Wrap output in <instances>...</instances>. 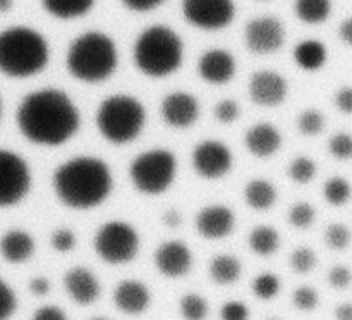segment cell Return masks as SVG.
Here are the masks:
<instances>
[{
  "label": "cell",
  "instance_id": "cell-27",
  "mask_svg": "<svg viewBox=\"0 0 352 320\" xmlns=\"http://www.w3.org/2000/svg\"><path fill=\"white\" fill-rule=\"evenodd\" d=\"M296 16L306 24H320L329 19L332 12L330 0H296Z\"/></svg>",
  "mask_w": 352,
  "mask_h": 320
},
{
  "label": "cell",
  "instance_id": "cell-52",
  "mask_svg": "<svg viewBox=\"0 0 352 320\" xmlns=\"http://www.w3.org/2000/svg\"><path fill=\"white\" fill-rule=\"evenodd\" d=\"M0 114H2V105H0Z\"/></svg>",
  "mask_w": 352,
  "mask_h": 320
},
{
  "label": "cell",
  "instance_id": "cell-11",
  "mask_svg": "<svg viewBox=\"0 0 352 320\" xmlns=\"http://www.w3.org/2000/svg\"><path fill=\"white\" fill-rule=\"evenodd\" d=\"M192 167L201 178L220 179L232 169V153L222 141H201L192 151Z\"/></svg>",
  "mask_w": 352,
  "mask_h": 320
},
{
  "label": "cell",
  "instance_id": "cell-17",
  "mask_svg": "<svg viewBox=\"0 0 352 320\" xmlns=\"http://www.w3.org/2000/svg\"><path fill=\"white\" fill-rule=\"evenodd\" d=\"M198 72L206 83L226 85L236 74V58L227 50L213 48L199 57Z\"/></svg>",
  "mask_w": 352,
  "mask_h": 320
},
{
  "label": "cell",
  "instance_id": "cell-43",
  "mask_svg": "<svg viewBox=\"0 0 352 320\" xmlns=\"http://www.w3.org/2000/svg\"><path fill=\"white\" fill-rule=\"evenodd\" d=\"M164 2L165 0H122L124 6L134 12H148V10L157 9Z\"/></svg>",
  "mask_w": 352,
  "mask_h": 320
},
{
  "label": "cell",
  "instance_id": "cell-23",
  "mask_svg": "<svg viewBox=\"0 0 352 320\" xmlns=\"http://www.w3.org/2000/svg\"><path fill=\"white\" fill-rule=\"evenodd\" d=\"M244 200L254 210H268L277 202V189L267 179H253L244 188Z\"/></svg>",
  "mask_w": 352,
  "mask_h": 320
},
{
  "label": "cell",
  "instance_id": "cell-21",
  "mask_svg": "<svg viewBox=\"0 0 352 320\" xmlns=\"http://www.w3.org/2000/svg\"><path fill=\"white\" fill-rule=\"evenodd\" d=\"M34 241L24 231H9L0 239V253L10 264L26 262L33 255Z\"/></svg>",
  "mask_w": 352,
  "mask_h": 320
},
{
  "label": "cell",
  "instance_id": "cell-37",
  "mask_svg": "<svg viewBox=\"0 0 352 320\" xmlns=\"http://www.w3.org/2000/svg\"><path fill=\"white\" fill-rule=\"evenodd\" d=\"M329 150L339 160H349L352 158V136L347 133L336 134L330 138Z\"/></svg>",
  "mask_w": 352,
  "mask_h": 320
},
{
  "label": "cell",
  "instance_id": "cell-53",
  "mask_svg": "<svg viewBox=\"0 0 352 320\" xmlns=\"http://www.w3.org/2000/svg\"><path fill=\"white\" fill-rule=\"evenodd\" d=\"M268 320H278V319H268Z\"/></svg>",
  "mask_w": 352,
  "mask_h": 320
},
{
  "label": "cell",
  "instance_id": "cell-18",
  "mask_svg": "<svg viewBox=\"0 0 352 320\" xmlns=\"http://www.w3.org/2000/svg\"><path fill=\"white\" fill-rule=\"evenodd\" d=\"M65 291L79 305H89L100 296L98 279L85 267H74L64 277Z\"/></svg>",
  "mask_w": 352,
  "mask_h": 320
},
{
  "label": "cell",
  "instance_id": "cell-19",
  "mask_svg": "<svg viewBox=\"0 0 352 320\" xmlns=\"http://www.w3.org/2000/svg\"><path fill=\"white\" fill-rule=\"evenodd\" d=\"M244 143H246L248 151H250L251 155H254V157L258 158H268L272 157V155L277 153L278 148H280V131H278L274 124H254L253 127L248 129Z\"/></svg>",
  "mask_w": 352,
  "mask_h": 320
},
{
  "label": "cell",
  "instance_id": "cell-4",
  "mask_svg": "<svg viewBox=\"0 0 352 320\" xmlns=\"http://www.w3.org/2000/svg\"><path fill=\"white\" fill-rule=\"evenodd\" d=\"M65 65L72 78L82 83H102L116 72L117 48L112 38L100 31H88L71 43Z\"/></svg>",
  "mask_w": 352,
  "mask_h": 320
},
{
  "label": "cell",
  "instance_id": "cell-8",
  "mask_svg": "<svg viewBox=\"0 0 352 320\" xmlns=\"http://www.w3.org/2000/svg\"><path fill=\"white\" fill-rule=\"evenodd\" d=\"M95 251L107 264H127L140 250V236L131 224L112 220L103 224L95 236Z\"/></svg>",
  "mask_w": 352,
  "mask_h": 320
},
{
  "label": "cell",
  "instance_id": "cell-46",
  "mask_svg": "<svg viewBox=\"0 0 352 320\" xmlns=\"http://www.w3.org/2000/svg\"><path fill=\"white\" fill-rule=\"evenodd\" d=\"M30 291L36 296H45L50 291V281L45 277H34L30 281Z\"/></svg>",
  "mask_w": 352,
  "mask_h": 320
},
{
  "label": "cell",
  "instance_id": "cell-20",
  "mask_svg": "<svg viewBox=\"0 0 352 320\" xmlns=\"http://www.w3.org/2000/svg\"><path fill=\"white\" fill-rule=\"evenodd\" d=\"M113 301L120 312L127 315H140L150 306L151 295L140 281H124L113 291Z\"/></svg>",
  "mask_w": 352,
  "mask_h": 320
},
{
  "label": "cell",
  "instance_id": "cell-35",
  "mask_svg": "<svg viewBox=\"0 0 352 320\" xmlns=\"http://www.w3.org/2000/svg\"><path fill=\"white\" fill-rule=\"evenodd\" d=\"M291 267L298 274H308L316 267V253L309 248H298L291 255Z\"/></svg>",
  "mask_w": 352,
  "mask_h": 320
},
{
  "label": "cell",
  "instance_id": "cell-24",
  "mask_svg": "<svg viewBox=\"0 0 352 320\" xmlns=\"http://www.w3.org/2000/svg\"><path fill=\"white\" fill-rule=\"evenodd\" d=\"M45 10L57 19H76L95 6V0H41Z\"/></svg>",
  "mask_w": 352,
  "mask_h": 320
},
{
  "label": "cell",
  "instance_id": "cell-42",
  "mask_svg": "<svg viewBox=\"0 0 352 320\" xmlns=\"http://www.w3.org/2000/svg\"><path fill=\"white\" fill-rule=\"evenodd\" d=\"M329 282L330 286L336 289L349 288L352 282L351 268L344 267V265H336V267L329 272Z\"/></svg>",
  "mask_w": 352,
  "mask_h": 320
},
{
  "label": "cell",
  "instance_id": "cell-6",
  "mask_svg": "<svg viewBox=\"0 0 352 320\" xmlns=\"http://www.w3.org/2000/svg\"><path fill=\"white\" fill-rule=\"evenodd\" d=\"M146 122L143 103L129 95H112L103 100L96 112V127L107 141L126 145L136 140Z\"/></svg>",
  "mask_w": 352,
  "mask_h": 320
},
{
  "label": "cell",
  "instance_id": "cell-2",
  "mask_svg": "<svg viewBox=\"0 0 352 320\" xmlns=\"http://www.w3.org/2000/svg\"><path fill=\"white\" fill-rule=\"evenodd\" d=\"M54 191L62 205L88 210L102 205L112 193L110 167L96 157H74L58 165L52 178Z\"/></svg>",
  "mask_w": 352,
  "mask_h": 320
},
{
  "label": "cell",
  "instance_id": "cell-22",
  "mask_svg": "<svg viewBox=\"0 0 352 320\" xmlns=\"http://www.w3.org/2000/svg\"><path fill=\"white\" fill-rule=\"evenodd\" d=\"M294 61L305 71H318L327 62V47L318 40H305L294 48Z\"/></svg>",
  "mask_w": 352,
  "mask_h": 320
},
{
  "label": "cell",
  "instance_id": "cell-14",
  "mask_svg": "<svg viewBox=\"0 0 352 320\" xmlns=\"http://www.w3.org/2000/svg\"><path fill=\"white\" fill-rule=\"evenodd\" d=\"M160 112L168 126L184 129V127L192 126L196 122L199 116V105L198 100L191 93L174 92L165 96Z\"/></svg>",
  "mask_w": 352,
  "mask_h": 320
},
{
  "label": "cell",
  "instance_id": "cell-31",
  "mask_svg": "<svg viewBox=\"0 0 352 320\" xmlns=\"http://www.w3.org/2000/svg\"><path fill=\"white\" fill-rule=\"evenodd\" d=\"M289 175L292 181L299 182V184H306L311 181L316 175V165L309 157H298L292 160L291 167H289Z\"/></svg>",
  "mask_w": 352,
  "mask_h": 320
},
{
  "label": "cell",
  "instance_id": "cell-28",
  "mask_svg": "<svg viewBox=\"0 0 352 320\" xmlns=\"http://www.w3.org/2000/svg\"><path fill=\"white\" fill-rule=\"evenodd\" d=\"M352 188L344 178H332L323 186V196L333 206H342L351 198Z\"/></svg>",
  "mask_w": 352,
  "mask_h": 320
},
{
  "label": "cell",
  "instance_id": "cell-33",
  "mask_svg": "<svg viewBox=\"0 0 352 320\" xmlns=\"http://www.w3.org/2000/svg\"><path fill=\"white\" fill-rule=\"evenodd\" d=\"M325 119L322 114L315 109H308L298 117V127L305 136H316L323 131Z\"/></svg>",
  "mask_w": 352,
  "mask_h": 320
},
{
  "label": "cell",
  "instance_id": "cell-50",
  "mask_svg": "<svg viewBox=\"0 0 352 320\" xmlns=\"http://www.w3.org/2000/svg\"><path fill=\"white\" fill-rule=\"evenodd\" d=\"M14 0H0V12H7L12 7Z\"/></svg>",
  "mask_w": 352,
  "mask_h": 320
},
{
  "label": "cell",
  "instance_id": "cell-30",
  "mask_svg": "<svg viewBox=\"0 0 352 320\" xmlns=\"http://www.w3.org/2000/svg\"><path fill=\"white\" fill-rule=\"evenodd\" d=\"M280 291V281L275 274L265 272L253 281V292L260 299H272Z\"/></svg>",
  "mask_w": 352,
  "mask_h": 320
},
{
  "label": "cell",
  "instance_id": "cell-16",
  "mask_svg": "<svg viewBox=\"0 0 352 320\" xmlns=\"http://www.w3.org/2000/svg\"><path fill=\"white\" fill-rule=\"evenodd\" d=\"M155 265L167 277H182L192 265V253L181 241H167L155 251Z\"/></svg>",
  "mask_w": 352,
  "mask_h": 320
},
{
  "label": "cell",
  "instance_id": "cell-45",
  "mask_svg": "<svg viewBox=\"0 0 352 320\" xmlns=\"http://www.w3.org/2000/svg\"><path fill=\"white\" fill-rule=\"evenodd\" d=\"M33 320H67L65 313L57 306H41L33 315Z\"/></svg>",
  "mask_w": 352,
  "mask_h": 320
},
{
  "label": "cell",
  "instance_id": "cell-13",
  "mask_svg": "<svg viewBox=\"0 0 352 320\" xmlns=\"http://www.w3.org/2000/svg\"><path fill=\"white\" fill-rule=\"evenodd\" d=\"M289 85L282 74L275 71H260L251 76L250 96L261 107H277L287 96Z\"/></svg>",
  "mask_w": 352,
  "mask_h": 320
},
{
  "label": "cell",
  "instance_id": "cell-51",
  "mask_svg": "<svg viewBox=\"0 0 352 320\" xmlns=\"http://www.w3.org/2000/svg\"><path fill=\"white\" fill-rule=\"evenodd\" d=\"M93 320H107V319H93Z\"/></svg>",
  "mask_w": 352,
  "mask_h": 320
},
{
  "label": "cell",
  "instance_id": "cell-1",
  "mask_svg": "<svg viewBox=\"0 0 352 320\" xmlns=\"http://www.w3.org/2000/svg\"><path fill=\"white\" fill-rule=\"evenodd\" d=\"M17 126L31 143L58 147L78 133L81 116L67 93L45 88L24 96L17 109Z\"/></svg>",
  "mask_w": 352,
  "mask_h": 320
},
{
  "label": "cell",
  "instance_id": "cell-10",
  "mask_svg": "<svg viewBox=\"0 0 352 320\" xmlns=\"http://www.w3.org/2000/svg\"><path fill=\"white\" fill-rule=\"evenodd\" d=\"M182 14L192 26L217 31L232 23L236 6L234 0H182Z\"/></svg>",
  "mask_w": 352,
  "mask_h": 320
},
{
  "label": "cell",
  "instance_id": "cell-25",
  "mask_svg": "<svg viewBox=\"0 0 352 320\" xmlns=\"http://www.w3.org/2000/svg\"><path fill=\"white\" fill-rule=\"evenodd\" d=\"M241 262L232 255H219L210 264V275L217 284H232L241 277Z\"/></svg>",
  "mask_w": 352,
  "mask_h": 320
},
{
  "label": "cell",
  "instance_id": "cell-12",
  "mask_svg": "<svg viewBox=\"0 0 352 320\" xmlns=\"http://www.w3.org/2000/svg\"><path fill=\"white\" fill-rule=\"evenodd\" d=\"M285 31L277 17L265 16L248 23L244 31L248 50L258 55H268L280 50L284 45Z\"/></svg>",
  "mask_w": 352,
  "mask_h": 320
},
{
  "label": "cell",
  "instance_id": "cell-15",
  "mask_svg": "<svg viewBox=\"0 0 352 320\" xmlns=\"http://www.w3.org/2000/svg\"><path fill=\"white\" fill-rule=\"evenodd\" d=\"M236 226V215L229 206L208 205L196 215V229L206 239H222L229 236Z\"/></svg>",
  "mask_w": 352,
  "mask_h": 320
},
{
  "label": "cell",
  "instance_id": "cell-7",
  "mask_svg": "<svg viewBox=\"0 0 352 320\" xmlns=\"http://www.w3.org/2000/svg\"><path fill=\"white\" fill-rule=\"evenodd\" d=\"M177 174V158L172 151L148 150L138 155L129 167L134 188L144 195H162L170 188Z\"/></svg>",
  "mask_w": 352,
  "mask_h": 320
},
{
  "label": "cell",
  "instance_id": "cell-34",
  "mask_svg": "<svg viewBox=\"0 0 352 320\" xmlns=\"http://www.w3.org/2000/svg\"><path fill=\"white\" fill-rule=\"evenodd\" d=\"M316 212L309 203H296L291 210H289V222L298 229H308L313 222H315Z\"/></svg>",
  "mask_w": 352,
  "mask_h": 320
},
{
  "label": "cell",
  "instance_id": "cell-36",
  "mask_svg": "<svg viewBox=\"0 0 352 320\" xmlns=\"http://www.w3.org/2000/svg\"><path fill=\"white\" fill-rule=\"evenodd\" d=\"M318 292L315 291L309 286H302V288H298L292 295V303H294L296 308L302 310V312H311L318 306Z\"/></svg>",
  "mask_w": 352,
  "mask_h": 320
},
{
  "label": "cell",
  "instance_id": "cell-41",
  "mask_svg": "<svg viewBox=\"0 0 352 320\" xmlns=\"http://www.w3.org/2000/svg\"><path fill=\"white\" fill-rule=\"evenodd\" d=\"M222 320H248L250 319V308L241 301H229L220 310Z\"/></svg>",
  "mask_w": 352,
  "mask_h": 320
},
{
  "label": "cell",
  "instance_id": "cell-49",
  "mask_svg": "<svg viewBox=\"0 0 352 320\" xmlns=\"http://www.w3.org/2000/svg\"><path fill=\"white\" fill-rule=\"evenodd\" d=\"M337 320H352V303H342L336 308Z\"/></svg>",
  "mask_w": 352,
  "mask_h": 320
},
{
  "label": "cell",
  "instance_id": "cell-48",
  "mask_svg": "<svg viewBox=\"0 0 352 320\" xmlns=\"http://www.w3.org/2000/svg\"><path fill=\"white\" fill-rule=\"evenodd\" d=\"M181 213L177 212V210H167L164 215V222L165 226L168 227H179L181 226Z\"/></svg>",
  "mask_w": 352,
  "mask_h": 320
},
{
  "label": "cell",
  "instance_id": "cell-26",
  "mask_svg": "<svg viewBox=\"0 0 352 320\" xmlns=\"http://www.w3.org/2000/svg\"><path fill=\"white\" fill-rule=\"evenodd\" d=\"M280 246V236L272 226H258L250 234V248L260 257H270Z\"/></svg>",
  "mask_w": 352,
  "mask_h": 320
},
{
  "label": "cell",
  "instance_id": "cell-47",
  "mask_svg": "<svg viewBox=\"0 0 352 320\" xmlns=\"http://www.w3.org/2000/svg\"><path fill=\"white\" fill-rule=\"evenodd\" d=\"M339 34L340 38H342L344 43L351 45L352 47V17H349V19H346L342 24H340Z\"/></svg>",
  "mask_w": 352,
  "mask_h": 320
},
{
  "label": "cell",
  "instance_id": "cell-32",
  "mask_svg": "<svg viewBox=\"0 0 352 320\" xmlns=\"http://www.w3.org/2000/svg\"><path fill=\"white\" fill-rule=\"evenodd\" d=\"M352 234L344 224H330L325 231V243L332 250H346L351 244Z\"/></svg>",
  "mask_w": 352,
  "mask_h": 320
},
{
  "label": "cell",
  "instance_id": "cell-3",
  "mask_svg": "<svg viewBox=\"0 0 352 320\" xmlns=\"http://www.w3.org/2000/svg\"><path fill=\"white\" fill-rule=\"evenodd\" d=\"M48 43L43 34L26 26L0 33V72L9 78H31L48 64Z\"/></svg>",
  "mask_w": 352,
  "mask_h": 320
},
{
  "label": "cell",
  "instance_id": "cell-29",
  "mask_svg": "<svg viewBox=\"0 0 352 320\" xmlns=\"http://www.w3.org/2000/svg\"><path fill=\"white\" fill-rule=\"evenodd\" d=\"M181 315L186 320H205L208 315V303L199 295H186L181 299Z\"/></svg>",
  "mask_w": 352,
  "mask_h": 320
},
{
  "label": "cell",
  "instance_id": "cell-38",
  "mask_svg": "<svg viewBox=\"0 0 352 320\" xmlns=\"http://www.w3.org/2000/svg\"><path fill=\"white\" fill-rule=\"evenodd\" d=\"M239 103L236 100H222V102L217 103L215 107V117L219 122L222 124H230L239 117Z\"/></svg>",
  "mask_w": 352,
  "mask_h": 320
},
{
  "label": "cell",
  "instance_id": "cell-44",
  "mask_svg": "<svg viewBox=\"0 0 352 320\" xmlns=\"http://www.w3.org/2000/svg\"><path fill=\"white\" fill-rule=\"evenodd\" d=\"M336 105L340 112L352 114V88L351 86H344L337 92L336 95Z\"/></svg>",
  "mask_w": 352,
  "mask_h": 320
},
{
  "label": "cell",
  "instance_id": "cell-40",
  "mask_svg": "<svg viewBox=\"0 0 352 320\" xmlns=\"http://www.w3.org/2000/svg\"><path fill=\"white\" fill-rule=\"evenodd\" d=\"M16 310V296L12 289L0 281V320H7Z\"/></svg>",
  "mask_w": 352,
  "mask_h": 320
},
{
  "label": "cell",
  "instance_id": "cell-9",
  "mask_svg": "<svg viewBox=\"0 0 352 320\" xmlns=\"http://www.w3.org/2000/svg\"><path fill=\"white\" fill-rule=\"evenodd\" d=\"M31 188L26 160L9 150H0V206L19 203Z\"/></svg>",
  "mask_w": 352,
  "mask_h": 320
},
{
  "label": "cell",
  "instance_id": "cell-5",
  "mask_svg": "<svg viewBox=\"0 0 352 320\" xmlns=\"http://www.w3.org/2000/svg\"><path fill=\"white\" fill-rule=\"evenodd\" d=\"M134 64L150 78H165L181 67L184 47L182 40L168 26H150L134 43Z\"/></svg>",
  "mask_w": 352,
  "mask_h": 320
},
{
  "label": "cell",
  "instance_id": "cell-39",
  "mask_svg": "<svg viewBox=\"0 0 352 320\" xmlns=\"http://www.w3.org/2000/svg\"><path fill=\"white\" fill-rule=\"evenodd\" d=\"M50 244L55 251L67 253L76 246V234L71 229H57L52 234Z\"/></svg>",
  "mask_w": 352,
  "mask_h": 320
}]
</instances>
